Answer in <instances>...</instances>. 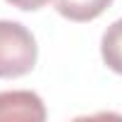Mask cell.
Listing matches in <instances>:
<instances>
[{"instance_id":"3","label":"cell","mask_w":122,"mask_h":122,"mask_svg":"<svg viewBox=\"0 0 122 122\" xmlns=\"http://www.w3.org/2000/svg\"><path fill=\"white\" fill-rule=\"evenodd\" d=\"M55 10L70 22H91L101 17L112 0H53Z\"/></svg>"},{"instance_id":"5","label":"cell","mask_w":122,"mask_h":122,"mask_svg":"<svg viewBox=\"0 0 122 122\" xmlns=\"http://www.w3.org/2000/svg\"><path fill=\"white\" fill-rule=\"evenodd\" d=\"M12 7H19V10H26V12H34V10H41L46 3L50 0H7Z\"/></svg>"},{"instance_id":"1","label":"cell","mask_w":122,"mask_h":122,"mask_svg":"<svg viewBox=\"0 0 122 122\" xmlns=\"http://www.w3.org/2000/svg\"><path fill=\"white\" fill-rule=\"evenodd\" d=\"M38 46L34 34L12 19H0V79H17L34 70Z\"/></svg>"},{"instance_id":"4","label":"cell","mask_w":122,"mask_h":122,"mask_svg":"<svg viewBox=\"0 0 122 122\" xmlns=\"http://www.w3.org/2000/svg\"><path fill=\"white\" fill-rule=\"evenodd\" d=\"M101 57L112 72L122 74V19L112 22L105 29L101 38Z\"/></svg>"},{"instance_id":"2","label":"cell","mask_w":122,"mask_h":122,"mask_svg":"<svg viewBox=\"0 0 122 122\" xmlns=\"http://www.w3.org/2000/svg\"><path fill=\"white\" fill-rule=\"evenodd\" d=\"M43 122L46 105L34 91H0V122Z\"/></svg>"}]
</instances>
